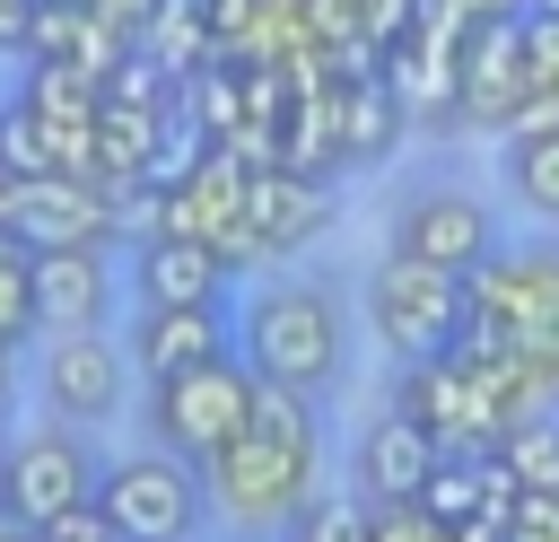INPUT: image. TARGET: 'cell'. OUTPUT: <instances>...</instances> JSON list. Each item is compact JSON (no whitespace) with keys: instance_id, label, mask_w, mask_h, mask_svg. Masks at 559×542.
Instances as JSON below:
<instances>
[{"instance_id":"1","label":"cell","mask_w":559,"mask_h":542,"mask_svg":"<svg viewBox=\"0 0 559 542\" xmlns=\"http://www.w3.org/2000/svg\"><path fill=\"white\" fill-rule=\"evenodd\" d=\"M314 472H323V428H314V393H262V411L236 428V446L210 455V507L236 525V533H288L314 498Z\"/></svg>"},{"instance_id":"2","label":"cell","mask_w":559,"mask_h":542,"mask_svg":"<svg viewBox=\"0 0 559 542\" xmlns=\"http://www.w3.org/2000/svg\"><path fill=\"white\" fill-rule=\"evenodd\" d=\"M236 350L253 358L262 385L280 393H323L341 376V315L323 288L306 280H280V288H253V306L236 315Z\"/></svg>"},{"instance_id":"3","label":"cell","mask_w":559,"mask_h":542,"mask_svg":"<svg viewBox=\"0 0 559 542\" xmlns=\"http://www.w3.org/2000/svg\"><path fill=\"white\" fill-rule=\"evenodd\" d=\"M262 393H271V385L253 376V358H245V350H218V358L148 385V428H157L166 455H183V463L210 472V455L236 446V428L262 411Z\"/></svg>"},{"instance_id":"4","label":"cell","mask_w":559,"mask_h":542,"mask_svg":"<svg viewBox=\"0 0 559 542\" xmlns=\"http://www.w3.org/2000/svg\"><path fill=\"white\" fill-rule=\"evenodd\" d=\"M367 323H376V341L402 367L411 358H445L463 341V323H472V280L463 271H437L419 254H384L367 271Z\"/></svg>"},{"instance_id":"5","label":"cell","mask_w":559,"mask_h":542,"mask_svg":"<svg viewBox=\"0 0 559 542\" xmlns=\"http://www.w3.org/2000/svg\"><path fill=\"white\" fill-rule=\"evenodd\" d=\"M96 507L114 516L122 542H192L201 516H210V481H201V463L148 446V455H114L105 463Z\"/></svg>"},{"instance_id":"6","label":"cell","mask_w":559,"mask_h":542,"mask_svg":"<svg viewBox=\"0 0 559 542\" xmlns=\"http://www.w3.org/2000/svg\"><path fill=\"white\" fill-rule=\"evenodd\" d=\"M96 481H105V463L87 455V437H79L70 420L26 428V437H9V455H0V516L26 525V533H44L52 516L87 507Z\"/></svg>"},{"instance_id":"7","label":"cell","mask_w":559,"mask_h":542,"mask_svg":"<svg viewBox=\"0 0 559 542\" xmlns=\"http://www.w3.org/2000/svg\"><path fill=\"white\" fill-rule=\"evenodd\" d=\"M393 411H411L419 428H437V446L445 455H498L507 446V428H515V411L489 393V376L480 367H463L454 350L445 358H411L402 367V402Z\"/></svg>"},{"instance_id":"8","label":"cell","mask_w":559,"mask_h":542,"mask_svg":"<svg viewBox=\"0 0 559 542\" xmlns=\"http://www.w3.org/2000/svg\"><path fill=\"white\" fill-rule=\"evenodd\" d=\"M393 254H419V262L472 280V271L498 254V219H489V201L463 192V184H419V192L393 210Z\"/></svg>"},{"instance_id":"9","label":"cell","mask_w":559,"mask_h":542,"mask_svg":"<svg viewBox=\"0 0 559 542\" xmlns=\"http://www.w3.org/2000/svg\"><path fill=\"white\" fill-rule=\"evenodd\" d=\"M9 227L35 254H52V245H114L122 236V201L96 175H35V184H17Z\"/></svg>"},{"instance_id":"10","label":"cell","mask_w":559,"mask_h":542,"mask_svg":"<svg viewBox=\"0 0 559 542\" xmlns=\"http://www.w3.org/2000/svg\"><path fill=\"white\" fill-rule=\"evenodd\" d=\"M533 105V61H524V17H480L463 26V114L489 131H515Z\"/></svg>"},{"instance_id":"11","label":"cell","mask_w":559,"mask_h":542,"mask_svg":"<svg viewBox=\"0 0 559 542\" xmlns=\"http://www.w3.org/2000/svg\"><path fill=\"white\" fill-rule=\"evenodd\" d=\"M44 411L70 428H96L122 411V350L105 332H52L44 350Z\"/></svg>"},{"instance_id":"12","label":"cell","mask_w":559,"mask_h":542,"mask_svg":"<svg viewBox=\"0 0 559 542\" xmlns=\"http://www.w3.org/2000/svg\"><path fill=\"white\" fill-rule=\"evenodd\" d=\"M507 341L533 358L542 402L559 411V227L542 245H515V306H507Z\"/></svg>"},{"instance_id":"13","label":"cell","mask_w":559,"mask_h":542,"mask_svg":"<svg viewBox=\"0 0 559 542\" xmlns=\"http://www.w3.org/2000/svg\"><path fill=\"white\" fill-rule=\"evenodd\" d=\"M114 280H105V245H52L35 254V315L44 332H105Z\"/></svg>"},{"instance_id":"14","label":"cell","mask_w":559,"mask_h":542,"mask_svg":"<svg viewBox=\"0 0 559 542\" xmlns=\"http://www.w3.org/2000/svg\"><path fill=\"white\" fill-rule=\"evenodd\" d=\"M437 463H445V446H437V428H419L411 411H384V420L358 437V490H367L376 507H384V498H419Z\"/></svg>"},{"instance_id":"15","label":"cell","mask_w":559,"mask_h":542,"mask_svg":"<svg viewBox=\"0 0 559 542\" xmlns=\"http://www.w3.org/2000/svg\"><path fill=\"white\" fill-rule=\"evenodd\" d=\"M218 350H236L218 306H140V323H131V358H140L148 385L157 376H183V367H201Z\"/></svg>"},{"instance_id":"16","label":"cell","mask_w":559,"mask_h":542,"mask_svg":"<svg viewBox=\"0 0 559 542\" xmlns=\"http://www.w3.org/2000/svg\"><path fill=\"white\" fill-rule=\"evenodd\" d=\"M245 210H253V227H262L271 254H297L306 236L332 227V184L323 175H297V166H262L253 192H245Z\"/></svg>"},{"instance_id":"17","label":"cell","mask_w":559,"mask_h":542,"mask_svg":"<svg viewBox=\"0 0 559 542\" xmlns=\"http://www.w3.org/2000/svg\"><path fill=\"white\" fill-rule=\"evenodd\" d=\"M227 288V254L192 245V236H148L140 245V306H218Z\"/></svg>"},{"instance_id":"18","label":"cell","mask_w":559,"mask_h":542,"mask_svg":"<svg viewBox=\"0 0 559 542\" xmlns=\"http://www.w3.org/2000/svg\"><path fill=\"white\" fill-rule=\"evenodd\" d=\"M166 140H175V131H166V105H105V114H96V184H105V192L148 184V166H157Z\"/></svg>"},{"instance_id":"19","label":"cell","mask_w":559,"mask_h":542,"mask_svg":"<svg viewBox=\"0 0 559 542\" xmlns=\"http://www.w3.org/2000/svg\"><path fill=\"white\" fill-rule=\"evenodd\" d=\"M52 131H96V114H105V79L87 70V61H26V87H17Z\"/></svg>"},{"instance_id":"20","label":"cell","mask_w":559,"mask_h":542,"mask_svg":"<svg viewBox=\"0 0 559 542\" xmlns=\"http://www.w3.org/2000/svg\"><path fill=\"white\" fill-rule=\"evenodd\" d=\"M507 192H515V210H533L542 227H559V122L507 131Z\"/></svg>"},{"instance_id":"21","label":"cell","mask_w":559,"mask_h":542,"mask_svg":"<svg viewBox=\"0 0 559 542\" xmlns=\"http://www.w3.org/2000/svg\"><path fill=\"white\" fill-rule=\"evenodd\" d=\"M341 122H349V157L358 166L393 157V140H402V87L393 79H349L341 87Z\"/></svg>"},{"instance_id":"22","label":"cell","mask_w":559,"mask_h":542,"mask_svg":"<svg viewBox=\"0 0 559 542\" xmlns=\"http://www.w3.org/2000/svg\"><path fill=\"white\" fill-rule=\"evenodd\" d=\"M26 332H44V315H35V245L17 227H0V341L17 350Z\"/></svg>"},{"instance_id":"23","label":"cell","mask_w":559,"mask_h":542,"mask_svg":"<svg viewBox=\"0 0 559 542\" xmlns=\"http://www.w3.org/2000/svg\"><path fill=\"white\" fill-rule=\"evenodd\" d=\"M0 157H9V175L17 184H35V175H61V149H52V122L17 96V105H0Z\"/></svg>"},{"instance_id":"24","label":"cell","mask_w":559,"mask_h":542,"mask_svg":"<svg viewBox=\"0 0 559 542\" xmlns=\"http://www.w3.org/2000/svg\"><path fill=\"white\" fill-rule=\"evenodd\" d=\"M288 542H376V498H367V490H358V498H349V490H341V498L314 490L306 516L288 525Z\"/></svg>"},{"instance_id":"25","label":"cell","mask_w":559,"mask_h":542,"mask_svg":"<svg viewBox=\"0 0 559 542\" xmlns=\"http://www.w3.org/2000/svg\"><path fill=\"white\" fill-rule=\"evenodd\" d=\"M419 507H428L437 525H472V516H489V490H480V455H445V463L428 472Z\"/></svg>"},{"instance_id":"26","label":"cell","mask_w":559,"mask_h":542,"mask_svg":"<svg viewBox=\"0 0 559 542\" xmlns=\"http://www.w3.org/2000/svg\"><path fill=\"white\" fill-rule=\"evenodd\" d=\"M498 455L515 463V481H524V490H550V498H559V411H542V420H515Z\"/></svg>"},{"instance_id":"27","label":"cell","mask_w":559,"mask_h":542,"mask_svg":"<svg viewBox=\"0 0 559 542\" xmlns=\"http://www.w3.org/2000/svg\"><path fill=\"white\" fill-rule=\"evenodd\" d=\"M376 542H454V525H437L419 498H384L376 507Z\"/></svg>"},{"instance_id":"28","label":"cell","mask_w":559,"mask_h":542,"mask_svg":"<svg viewBox=\"0 0 559 542\" xmlns=\"http://www.w3.org/2000/svg\"><path fill=\"white\" fill-rule=\"evenodd\" d=\"M524 61H533V87L559 96V17H524Z\"/></svg>"},{"instance_id":"29","label":"cell","mask_w":559,"mask_h":542,"mask_svg":"<svg viewBox=\"0 0 559 542\" xmlns=\"http://www.w3.org/2000/svg\"><path fill=\"white\" fill-rule=\"evenodd\" d=\"M35 542H122V533H114V516H105V507L87 498V507H70V516H52V525H44Z\"/></svg>"},{"instance_id":"30","label":"cell","mask_w":559,"mask_h":542,"mask_svg":"<svg viewBox=\"0 0 559 542\" xmlns=\"http://www.w3.org/2000/svg\"><path fill=\"white\" fill-rule=\"evenodd\" d=\"M507 533H515V542H559V498H550V490H524V507H515Z\"/></svg>"},{"instance_id":"31","label":"cell","mask_w":559,"mask_h":542,"mask_svg":"<svg viewBox=\"0 0 559 542\" xmlns=\"http://www.w3.org/2000/svg\"><path fill=\"white\" fill-rule=\"evenodd\" d=\"M445 9L472 17V26H480V17H524V0H445Z\"/></svg>"},{"instance_id":"32","label":"cell","mask_w":559,"mask_h":542,"mask_svg":"<svg viewBox=\"0 0 559 542\" xmlns=\"http://www.w3.org/2000/svg\"><path fill=\"white\" fill-rule=\"evenodd\" d=\"M454 542H515L498 516H472V525H454Z\"/></svg>"},{"instance_id":"33","label":"cell","mask_w":559,"mask_h":542,"mask_svg":"<svg viewBox=\"0 0 559 542\" xmlns=\"http://www.w3.org/2000/svg\"><path fill=\"white\" fill-rule=\"evenodd\" d=\"M9 201H17V175H9V157H0V227H9Z\"/></svg>"},{"instance_id":"34","label":"cell","mask_w":559,"mask_h":542,"mask_svg":"<svg viewBox=\"0 0 559 542\" xmlns=\"http://www.w3.org/2000/svg\"><path fill=\"white\" fill-rule=\"evenodd\" d=\"M9 358H17V350L0 341V402H9V385H17V367H9Z\"/></svg>"},{"instance_id":"35","label":"cell","mask_w":559,"mask_h":542,"mask_svg":"<svg viewBox=\"0 0 559 542\" xmlns=\"http://www.w3.org/2000/svg\"><path fill=\"white\" fill-rule=\"evenodd\" d=\"M524 17H559V0H524Z\"/></svg>"},{"instance_id":"36","label":"cell","mask_w":559,"mask_h":542,"mask_svg":"<svg viewBox=\"0 0 559 542\" xmlns=\"http://www.w3.org/2000/svg\"><path fill=\"white\" fill-rule=\"evenodd\" d=\"M0 542H35V533H26V525H9V516H0Z\"/></svg>"},{"instance_id":"37","label":"cell","mask_w":559,"mask_h":542,"mask_svg":"<svg viewBox=\"0 0 559 542\" xmlns=\"http://www.w3.org/2000/svg\"><path fill=\"white\" fill-rule=\"evenodd\" d=\"M0 455H9V437H0Z\"/></svg>"}]
</instances>
